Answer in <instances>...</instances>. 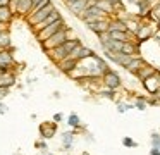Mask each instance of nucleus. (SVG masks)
<instances>
[{
	"instance_id": "obj_26",
	"label": "nucleus",
	"mask_w": 160,
	"mask_h": 155,
	"mask_svg": "<svg viewBox=\"0 0 160 155\" xmlns=\"http://www.w3.org/2000/svg\"><path fill=\"white\" fill-rule=\"evenodd\" d=\"M122 145L128 147V148H136V147H138V143H136L131 136H124V138H122Z\"/></svg>"
},
{
	"instance_id": "obj_14",
	"label": "nucleus",
	"mask_w": 160,
	"mask_h": 155,
	"mask_svg": "<svg viewBox=\"0 0 160 155\" xmlns=\"http://www.w3.org/2000/svg\"><path fill=\"white\" fill-rule=\"evenodd\" d=\"M108 31H128L126 21L121 19V17H110L108 19Z\"/></svg>"
},
{
	"instance_id": "obj_24",
	"label": "nucleus",
	"mask_w": 160,
	"mask_h": 155,
	"mask_svg": "<svg viewBox=\"0 0 160 155\" xmlns=\"http://www.w3.org/2000/svg\"><path fill=\"white\" fill-rule=\"evenodd\" d=\"M9 48H12V45H11V34H9V29H5L4 34L0 36V50H9Z\"/></svg>"
},
{
	"instance_id": "obj_19",
	"label": "nucleus",
	"mask_w": 160,
	"mask_h": 155,
	"mask_svg": "<svg viewBox=\"0 0 160 155\" xmlns=\"http://www.w3.org/2000/svg\"><path fill=\"white\" fill-rule=\"evenodd\" d=\"M95 5H97L107 17L114 16V7H112V2H108V0H97V3H95Z\"/></svg>"
},
{
	"instance_id": "obj_15",
	"label": "nucleus",
	"mask_w": 160,
	"mask_h": 155,
	"mask_svg": "<svg viewBox=\"0 0 160 155\" xmlns=\"http://www.w3.org/2000/svg\"><path fill=\"white\" fill-rule=\"evenodd\" d=\"M145 64H146V62L143 60V59L139 57V55H134V57H132V60L128 64V67H126V71H128V72H131V74H134V76H136V74H138V71H139V69H141Z\"/></svg>"
},
{
	"instance_id": "obj_33",
	"label": "nucleus",
	"mask_w": 160,
	"mask_h": 155,
	"mask_svg": "<svg viewBox=\"0 0 160 155\" xmlns=\"http://www.w3.org/2000/svg\"><path fill=\"white\" fill-rule=\"evenodd\" d=\"M7 110H9V107L5 105V103L0 102V114H7Z\"/></svg>"
},
{
	"instance_id": "obj_25",
	"label": "nucleus",
	"mask_w": 160,
	"mask_h": 155,
	"mask_svg": "<svg viewBox=\"0 0 160 155\" xmlns=\"http://www.w3.org/2000/svg\"><path fill=\"white\" fill-rule=\"evenodd\" d=\"M146 100H148V96H136V100H134V103H132V107L134 109H138V110H146Z\"/></svg>"
},
{
	"instance_id": "obj_1",
	"label": "nucleus",
	"mask_w": 160,
	"mask_h": 155,
	"mask_svg": "<svg viewBox=\"0 0 160 155\" xmlns=\"http://www.w3.org/2000/svg\"><path fill=\"white\" fill-rule=\"evenodd\" d=\"M78 45H81V40H79V38H76V36H72V38H69L66 43L60 45V47L52 48V50L45 52V54L48 55V59L53 62V64H59L60 60H64V59L69 57V54L78 47Z\"/></svg>"
},
{
	"instance_id": "obj_11",
	"label": "nucleus",
	"mask_w": 160,
	"mask_h": 155,
	"mask_svg": "<svg viewBox=\"0 0 160 155\" xmlns=\"http://www.w3.org/2000/svg\"><path fill=\"white\" fill-rule=\"evenodd\" d=\"M57 65V69H59L60 72H64V74H67L69 76L71 72L74 71V69L78 67V60H74V59H64V60H60L59 64H55Z\"/></svg>"
},
{
	"instance_id": "obj_3",
	"label": "nucleus",
	"mask_w": 160,
	"mask_h": 155,
	"mask_svg": "<svg viewBox=\"0 0 160 155\" xmlns=\"http://www.w3.org/2000/svg\"><path fill=\"white\" fill-rule=\"evenodd\" d=\"M9 7H11L14 17L18 16V17H22V19H26L33 10L31 0H11V5Z\"/></svg>"
},
{
	"instance_id": "obj_36",
	"label": "nucleus",
	"mask_w": 160,
	"mask_h": 155,
	"mask_svg": "<svg viewBox=\"0 0 160 155\" xmlns=\"http://www.w3.org/2000/svg\"><path fill=\"white\" fill-rule=\"evenodd\" d=\"M40 2H43V0H31V3H33V9H35V7L38 5Z\"/></svg>"
},
{
	"instance_id": "obj_38",
	"label": "nucleus",
	"mask_w": 160,
	"mask_h": 155,
	"mask_svg": "<svg viewBox=\"0 0 160 155\" xmlns=\"http://www.w3.org/2000/svg\"><path fill=\"white\" fill-rule=\"evenodd\" d=\"M64 2H66V5H67V3H72V2H78V0H64Z\"/></svg>"
},
{
	"instance_id": "obj_35",
	"label": "nucleus",
	"mask_w": 160,
	"mask_h": 155,
	"mask_svg": "<svg viewBox=\"0 0 160 155\" xmlns=\"http://www.w3.org/2000/svg\"><path fill=\"white\" fill-rule=\"evenodd\" d=\"M150 155H160V148H152V150H150Z\"/></svg>"
},
{
	"instance_id": "obj_9",
	"label": "nucleus",
	"mask_w": 160,
	"mask_h": 155,
	"mask_svg": "<svg viewBox=\"0 0 160 155\" xmlns=\"http://www.w3.org/2000/svg\"><path fill=\"white\" fill-rule=\"evenodd\" d=\"M143 86H145V90L150 93V95H153V93L160 88V71H155V74H152L150 78H146L145 81H143Z\"/></svg>"
},
{
	"instance_id": "obj_40",
	"label": "nucleus",
	"mask_w": 160,
	"mask_h": 155,
	"mask_svg": "<svg viewBox=\"0 0 160 155\" xmlns=\"http://www.w3.org/2000/svg\"><path fill=\"white\" fill-rule=\"evenodd\" d=\"M47 155H55V153H47Z\"/></svg>"
},
{
	"instance_id": "obj_31",
	"label": "nucleus",
	"mask_w": 160,
	"mask_h": 155,
	"mask_svg": "<svg viewBox=\"0 0 160 155\" xmlns=\"http://www.w3.org/2000/svg\"><path fill=\"white\" fill-rule=\"evenodd\" d=\"M35 147L36 148H42V150H47V143H45V140H38L35 143Z\"/></svg>"
},
{
	"instance_id": "obj_16",
	"label": "nucleus",
	"mask_w": 160,
	"mask_h": 155,
	"mask_svg": "<svg viewBox=\"0 0 160 155\" xmlns=\"http://www.w3.org/2000/svg\"><path fill=\"white\" fill-rule=\"evenodd\" d=\"M88 29L93 31L95 34H103L108 31V19H103V21H98V23H93V24H88Z\"/></svg>"
},
{
	"instance_id": "obj_39",
	"label": "nucleus",
	"mask_w": 160,
	"mask_h": 155,
	"mask_svg": "<svg viewBox=\"0 0 160 155\" xmlns=\"http://www.w3.org/2000/svg\"><path fill=\"white\" fill-rule=\"evenodd\" d=\"M128 2H132V3H136V2H138V0H128Z\"/></svg>"
},
{
	"instance_id": "obj_17",
	"label": "nucleus",
	"mask_w": 160,
	"mask_h": 155,
	"mask_svg": "<svg viewBox=\"0 0 160 155\" xmlns=\"http://www.w3.org/2000/svg\"><path fill=\"white\" fill-rule=\"evenodd\" d=\"M14 19V14H12L11 7H0V26H5V24L12 23Z\"/></svg>"
},
{
	"instance_id": "obj_30",
	"label": "nucleus",
	"mask_w": 160,
	"mask_h": 155,
	"mask_svg": "<svg viewBox=\"0 0 160 155\" xmlns=\"http://www.w3.org/2000/svg\"><path fill=\"white\" fill-rule=\"evenodd\" d=\"M62 121H64V114H62V112L53 114V122H57V124H59V122H62Z\"/></svg>"
},
{
	"instance_id": "obj_6",
	"label": "nucleus",
	"mask_w": 160,
	"mask_h": 155,
	"mask_svg": "<svg viewBox=\"0 0 160 155\" xmlns=\"http://www.w3.org/2000/svg\"><path fill=\"white\" fill-rule=\"evenodd\" d=\"M102 83H103L105 88L114 90V91L122 86V79H121V76H119V72L112 71V69H108V71L102 76Z\"/></svg>"
},
{
	"instance_id": "obj_29",
	"label": "nucleus",
	"mask_w": 160,
	"mask_h": 155,
	"mask_svg": "<svg viewBox=\"0 0 160 155\" xmlns=\"http://www.w3.org/2000/svg\"><path fill=\"white\" fill-rule=\"evenodd\" d=\"M129 109H134V107L131 105V103H117V110H119V114H124V112H128Z\"/></svg>"
},
{
	"instance_id": "obj_21",
	"label": "nucleus",
	"mask_w": 160,
	"mask_h": 155,
	"mask_svg": "<svg viewBox=\"0 0 160 155\" xmlns=\"http://www.w3.org/2000/svg\"><path fill=\"white\" fill-rule=\"evenodd\" d=\"M121 54L131 55V57L138 55V43H136V41H126V43H122V50H121Z\"/></svg>"
},
{
	"instance_id": "obj_10",
	"label": "nucleus",
	"mask_w": 160,
	"mask_h": 155,
	"mask_svg": "<svg viewBox=\"0 0 160 155\" xmlns=\"http://www.w3.org/2000/svg\"><path fill=\"white\" fill-rule=\"evenodd\" d=\"M60 17H62V16H60V12H59V10H57V7H55V9L52 10V14H50V16L47 17L45 21H42V23H40V24H36V26H33V28H31V31H33V33L36 34V33H38V31L45 29L47 26H50V24H52V23H55V21H57V19H60Z\"/></svg>"
},
{
	"instance_id": "obj_2",
	"label": "nucleus",
	"mask_w": 160,
	"mask_h": 155,
	"mask_svg": "<svg viewBox=\"0 0 160 155\" xmlns=\"http://www.w3.org/2000/svg\"><path fill=\"white\" fill-rule=\"evenodd\" d=\"M71 28L69 26H66V28H62L60 31H57L53 36H50L48 40H45L43 43H40L42 45V50L43 52H48V50H52V48H57V47H60L62 43H66L67 40L71 38Z\"/></svg>"
},
{
	"instance_id": "obj_32",
	"label": "nucleus",
	"mask_w": 160,
	"mask_h": 155,
	"mask_svg": "<svg viewBox=\"0 0 160 155\" xmlns=\"http://www.w3.org/2000/svg\"><path fill=\"white\" fill-rule=\"evenodd\" d=\"M9 91H11L9 88H0V100H2V98H5V96L9 95Z\"/></svg>"
},
{
	"instance_id": "obj_20",
	"label": "nucleus",
	"mask_w": 160,
	"mask_h": 155,
	"mask_svg": "<svg viewBox=\"0 0 160 155\" xmlns=\"http://www.w3.org/2000/svg\"><path fill=\"white\" fill-rule=\"evenodd\" d=\"M155 71H157L155 67H152V65H150V64H145V65H143V67H141V69H139V71H138V74H136V78H138L139 81L143 83V81H145L146 78H150V76H152V74H155Z\"/></svg>"
},
{
	"instance_id": "obj_22",
	"label": "nucleus",
	"mask_w": 160,
	"mask_h": 155,
	"mask_svg": "<svg viewBox=\"0 0 160 155\" xmlns=\"http://www.w3.org/2000/svg\"><path fill=\"white\" fill-rule=\"evenodd\" d=\"M72 145H74V133L72 131H66V133L62 134V147H64V150H71L72 148Z\"/></svg>"
},
{
	"instance_id": "obj_41",
	"label": "nucleus",
	"mask_w": 160,
	"mask_h": 155,
	"mask_svg": "<svg viewBox=\"0 0 160 155\" xmlns=\"http://www.w3.org/2000/svg\"><path fill=\"white\" fill-rule=\"evenodd\" d=\"M158 2H160V0H158Z\"/></svg>"
},
{
	"instance_id": "obj_18",
	"label": "nucleus",
	"mask_w": 160,
	"mask_h": 155,
	"mask_svg": "<svg viewBox=\"0 0 160 155\" xmlns=\"http://www.w3.org/2000/svg\"><path fill=\"white\" fill-rule=\"evenodd\" d=\"M150 36H152V28L146 26V24H141V28L138 29V33L134 34V38L138 40V43H141V41H146Z\"/></svg>"
},
{
	"instance_id": "obj_4",
	"label": "nucleus",
	"mask_w": 160,
	"mask_h": 155,
	"mask_svg": "<svg viewBox=\"0 0 160 155\" xmlns=\"http://www.w3.org/2000/svg\"><path fill=\"white\" fill-rule=\"evenodd\" d=\"M53 9H55V5H53V2H52V3H48L47 7H43V9H40V10H33V12L29 14V16L26 17L24 21L33 28V26H36V24H40L42 21H45L47 17H48L50 14H52V10H53Z\"/></svg>"
},
{
	"instance_id": "obj_37",
	"label": "nucleus",
	"mask_w": 160,
	"mask_h": 155,
	"mask_svg": "<svg viewBox=\"0 0 160 155\" xmlns=\"http://www.w3.org/2000/svg\"><path fill=\"white\" fill-rule=\"evenodd\" d=\"M4 31H5V28H4V26H0V36L4 34Z\"/></svg>"
},
{
	"instance_id": "obj_13",
	"label": "nucleus",
	"mask_w": 160,
	"mask_h": 155,
	"mask_svg": "<svg viewBox=\"0 0 160 155\" xmlns=\"http://www.w3.org/2000/svg\"><path fill=\"white\" fill-rule=\"evenodd\" d=\"M18 81V74L16 72H9V74H0V88H9L16 85Z\"/></svg>"
},
{
	"instance_id": "obj_23",
	"label": "nucleus",
	"mask_w": 160,
	"mask_h": 155,
	"mask_svg": "<svg viewBox=\"0 0 160 155\" xmlns=\"http://www.w3.org/2000/svg\"><path fill=\"white\" fill-rule=\"evenodd\" d=\"M67 126L72 127L74 131L81 129V119H79V116H78L76 112H72V114H69V116H67Z\"/></svg>"
},
{
	"instance_id": "obj_8",
	"label": "nucleus",
	"mask_w": 160,
	"mask_h": 155,
	"mask_svg": "<svg viewBox=\"0 0 160 155\" xmlns=\"http://www.w3.org/2000/svg\"><path fill=\"white\" fill-rule=\"evenodd\" d=\"M93 54H95V52L91 50V48L84 47V45L81 43V45H78V47H76V48H74V50L69 54V59H74V60L79 62V60H84V59H90Z\"/></svg>"
},
{
	"instance_id": "obj_34",
	"label": "nucleus",
	"mask_w": 160,
	"mask_h": 155,
	"mask_svg": "<svg viewBox=\"0 0 160 155\" xmlns=\"http://www.w3.org/2000/svg\"><path fill=\"white\" fill-rule=\"evenodd\" d=\"M11 5V0H0V7H7Z\"/></svg>"
},
{
	"instance_id": "obj_7",
	"label": "nucleus",
	"mask_w": 160,
	"mask_h": 155,
	"mask_svg": "<svg viewBox=\"0 0 160 155\" xmlns=\"http://www.w3.org/2000/svg\"><path fill=\"white\" fill-rule=\"evenodd\" d=\"M38 133H40V138H42V140H50V138H53L57 133V122H53V121L42 122L38 126Z\"/></svg>"
},
{
	"instance_id": "obj_5",
	"label": "nucleus",
	"mask_w": 160,
	"mask_h": 155,
	"mask_svg": "<svg viewBox=\"0 0 160 155\" xmlns=\"http://www.w3.org/2000/svg\"><path fill=\"white\" fill-rule=\"evenodd\" d=\"M62 28H66V21H64V17H60V19H57L55 23H52L50 26H47L45 29L38 31V33H36V40H38L40 43H43L45 40H48L50 36H53V34H55L57 31H60Z\"/></svg>"
},
{
	"instance_id": "obj_28",
	"label": "nucleus",
	"mask_w": 160,
	"mask_h": 155,
	"mask_svg": "<svg viewBox=\"0 0 160 155\" xmlns=\"http://www.w3.org/2000/svg\"><path fill=\"white\" fill-rule=\"evenodd\" d=\"M152 148H160V134L158 133H152Z\"/></svg>"
},
{
	"instance_id": "obj_12",
	"label": "nucleus",
	"mask_w": 160,
	"mask_h": 155,
	"mask_svg": "<svg viewBox=\"0 0 160 155\" xmlns=\"http://www.w3.org/2000/svg\"><path fill=\"white\" fill-rule=\"evenodd\" d=\"M67 9H69L72 14H76L78 17H81V14L88 9V0H78V2L67 3Z\"/></svg>"
},
{
	"instance_id": "obj_27",
	"label": "nucleus",
	"mask_w": 160,
	"mask_h": 155,
	"mask_svg": "<svg viewBox=\"0 0 160 155\" xmlns=\"http://www.w3.org/2000/svg\"><path fill=\"white\" fill-rule=\"evenodd\" d=\"M102 96H105V98H108V100H114L115 98V91L114 90H108V88H105V90H102V91H98Z\"/></svg>"
}]
</instances>
